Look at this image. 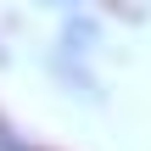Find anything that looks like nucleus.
I'll return each mask as SVG.
<instances>
[{"label":"nucleus","mask_w":151,"mask_h":151,"mask_svg":"<svg viewBox=\"0 0 151 151\" xmlns=\"http://www.w3.org/2000/svg\"><path fill=\"white\" fill-rule=\"evenodd\" d=\"M0 151H34V146H28V140H22V134H17L6 118H0Z\"/></svg>","instance_id":"1"}]
</instances>
